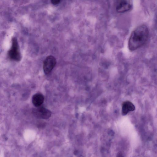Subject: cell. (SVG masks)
<instances>
[{"mask_svg":"<svg viewBox=\"0 0 157 157\" xmlns=\"http://www.w3.org/2000/svg\"><path fill=\"white\" fill-rule=\"evenodd\" d=\"M135 109L134 105L130 101H126L122 105V114L123 115L127 114L129 111H133Z\"/></svg>","mask_w":157,"mask_h":157,"instance_id":"cell-7","label":"cell"},{"mask_svg":"<svg viewBox=\"0 0 157 157\" xmlns=\"http://www.w3.org/2000/svg\"><path fill=\"white\" fill-rule=\"evenodd\" d=\"M132 1L122 0L118 2L116 7L117 11L122 13L128 11L132 7Z\"/></svg>","mask_w":157,"mask_h":157,"instance_id":"cell-5","label":"cell"},{"mask_svg":"<svg viewBox=\"0 0 157 157\" xmlns=\"http://www.w3.org/2000/svg\"><path fill=\"white\" fill-rule=\"evenodd\" d=\"M33 115L37 118L47 119L51 116V113L48 109L41 105L36 107L33 110Z\"/></svg>","mask_w":157,"mask_h":157,"instance_id":"cell-3","label":"cell"},{"mask_svg":"<svg viewBox=\"0 0 157 157\" xmlns=\"http://www.w3.org/2000/svg\"><path fill=\"white\" fill-rule=\"evenodd\" d=\"M44 100V95L41 93H36L32 97V102L35 107H39L41 105Z\"/></svg>","mask_w":157,"mask_h":157,"instance_id":"cell-6","label":"cell"},{"mask_svg":"<svg viewBox=\"0 0 157 157\" xmlns=\"http://www.w3.org/2000/svg\"><path fill=\"white\" fill-rule=\"evenodd\" d=\"M56 63V59L54 56L50 55L46 57L43 63V69L44 73L47 74L50 73Z\"/></svg>","mask_w":157,"mask_h":157,"instance_id":"cell-4","label":"cell"},{"mask_svg":"<svg viewBox=\"0 0 157 157\" xmlns=\"http://www.w3.org/2000/svg\"><path fill=\"white\" fill-rule=\"evenodd\" d=\"M8 56L12 60L19 61L21 59V56L19 51L18 42L15 37H13L12 39V46L8 52Z\"/></svg>","mask_w":157,"mask_h":157,"instance_id":"cell-2","label":"cell"},{"mask_svg":"<svg viewBox=\"0 0 157 157\" xmlns=\"http://www.w3.org/2000/svg\"><path fill=\"white\" fill-rule=\"evenodd\" d=\"M149 32L145 25H139L132 33L129 39L128 47L131 51H134L142 46L146 42Z\"/></svg>","mask_w":157,"mask_h":157,"instance_id":"cell-1","label":"cell"},{"mask_svg":"<svg viewBox=\"0 0 157 157\" xmlns=\"http://www.w3.org/2000/svg\"><path fill=\"white\" fill-rule=\"evenodd\" d=\"M51 3L54 5L59 4L60 2V0H52L51 1Z\"/></svg>","mask_w":157,"mask_h":157,"instance_id":"cell-8","label":"cell"}]
</instances>
